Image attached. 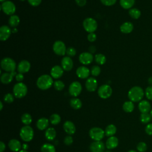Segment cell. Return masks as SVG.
Here are the masks:
<instances>
[{"mask_svg": "<svg viewBox=\"0 0 152 152\" xmlns=\"http://www.w3.org/2000/svg\"><path fill=\"white\" fill-rule=\"evenodd\" d=\"M12 31L10 27L2 26L0 28V39L1 41L7 40L10 36Z\"/></svg>", "mask_w": 152, "mask_h": 152, "instance_id": "15", "label": "cell"}, {"mask_svg": "<svg viewBox=\"0 0 152 152\" xmlns=\"http://www.w3.org/2000/svg\"><path fill=\"white\" fill-rule=\"evenodd\" d=\"M124 110L127 113L132 112L134 109V104L132 101H126L122 105Z\"/></svg>", "mask_w": 152, "mask_h": 152, "instance_id": "32", "label": "cell"}, {"mask_svg": "<svg viewBox=\"0 0 152 152\" xmlns=\"http://www.w3.org/2000/svg\"><path fill=\"white\" fill-rule=\"evenodd\" d=\"M88 50H89V52L91 53H93L96 52V48L93 46H91L90 47H89L88 48Z\"/></svg>", "mask_w": 152, "mask_h": 152, "instance_id": "53", "label": "cell"}, {"mask_svg": "<svg viewBox=\"0 0 152 152\" xmlns=\"http://www.w3.org/2000/svg\"><path fill=\"white\" fill-rule=\"evenodd\" d=\"M56 150L53 145L49 143H45L41 147V152H55Z\"/></svg>", "mask_w": 152, "mask_h": 152, "instance_id": "34", "label": "cell"}, {"mask_svg": "<svg viewBox=\"0 0 152 152\" xmlns=\"http://www.w3.org/2000/svg\"><path fill=\"white\" fill-rule=\"evenodd\" d=\"M24 79V75L22 73H18L17 74V75H15V80L19 83V82H21Z\"/></svg>", "mask_w": 152, "mask_h": 152, "instance_id": "50", "label": "cell"}, {"mask_svg": "<svg viewBox=\"0 0 152 152\" xmlns=\"http://www.w3.org/2000/svg\"><path fill=\"white\" fill-rule=\"evenodd\" d=\"M94 60H95V62L97 64L103 65L106 61V56L103 54L98 53V54H96L95 55Z\"/></svg>", "mask_w": 152, "mask_h": 152, "instance_id": "35", "label": "cell"}, {"mask_svg": "<svg viewBox=\"0 0 152 152\" xmlns=\"http://www.w3.org/2000/svg\"><path fill=\"white\" fill-rule=\"evenodd\" d=\"M64 73V69L62 66L59 65H55L51 68L50 76L55 79L59 78Z\"/></svg>", "mask_w": 152, "mask_h": 152, "instance_id": "20", "label": "cell"}, {"mask_svg": "<svg viewBox=\"0 0 152 152\" xmlns=\"http://www.w3.org/2000/svg\"><path fill=\"white\" fill-rule=\"evenodd\" d=\"M21 148H22L23 150L27 151V150L28 148V145L27 144H26V143H24V144H23L22 145V147Z\"/></svg>", "mask_w": 152, "mask_h": 152, "instance_id": "54", "label": "cell"}, {"mask_svg": "<svg viewBox=\"0 0 152 152\" xmlns=\"http://www.w3.org/2000/svg\"><path fill=\"white\" fill-rule=\"evenodd\" d=\"M18 152H28L27 151H26V150H20V151H19Z\"/></svg>", "mask_w": 152, "mask_h": 152, "instance_id": "59", "label": "cell"}, {"mask_svg": "<svg viewBox=\"0 0 152 152\" xmlns=\"http://www.w3.org/2000/svg\"><path fill=\"white\" fill-rule=\"evenodd\" d=\"M138 152H145L147 149V145L144 142H140L137 145Z\"/></svg>", "mask_w": 152, "mask_h": 152, "instance_id": "41", "label": "cell"}, {"mask_svg": "<svg viewBox=\"0 0 152 152\" xmlns=\"http://www.w3.org/2000/svg\"><path fill=\"white\" fill-rule=\"evenodd\" d=\"M148 83L150 86H152V77H150L148 79Z\"/></svg>", "mask_w": 152, "mask_h": 152, "instance_id": "55", "label": "cell"}, {"mask_svg": "<svg viewBox=\"0 0 152 152\" xmlns=\"http://www.w3.org/2000/svg\"><path fill=\"white\" fill-rule=\"evenodd\" d=\"M12 33H16V32H17V29L15 27V28L12 30Z\"/></svg>", "mask_w": 152, "mask_h": 152, "instance_id": "57", "label": "cell"}, {"mask_svg": "<svg viewBox=\"0 0 152 152\" xmlns=\"http://www.w3.org/2000/svg\"><path fill=\"white\" fill-rule=\"evenodd\" d=\"M100 72H101L100 68L98 65H94V66H93L91 67V71H90L91 74L92 75L94 76V77L98 76L100 74Z\"/></svg>", "mask_w": 152, "mask_h": 152, "instance_id": "40", "label": "cell"}, {"mask_svg": "<svg viewBox=\"0 0 152 152\" xmlns=\"http://www.w3.org/2000/svg\"><path fill=\"white\" fill-rule=\"evenodd\" d=\"M49 125V120L46 118H41L37 120L36 122L37 128L41 131H43L48 128Z\"/></svg>", "mask_w": 152, "mask_h": 152, "instance_id": "26", "label": "cell"}, {"mask_svg": "<svg viewBox=\"0 0 152 152\" xmlns=\"http://www.w3.org/2000/svg\"><path fill=\"white\" fill-rule=\"evenodd\" d=\"M0 106H1L0 110H2V108H3V104H2V102H0Z\"/></svg>", "mask_w": 152, "mask_h": 152, "instance_id": "56", "label": "cell"}, {"mask_svg": "<svg viewBox=\"0 0 152 152\" xmlns=\"http://www.w3.org/2000/svg\"><path fill=\"white\" fill-rule=\"evenodd\" d=\"M53 87L58 91L62 90L65 87L64 83L61 80H56L53 83Z\"/></svg>", "mask_w": 152, "mask_h": 152, "instance_id": "39", "label": "cell"}, {"mask_svg": "<svg viewBox=\"0 0 152 152\" xmlns=\"http://www.w3.org/2000/svg\"><path fill=\"white\" fill-rule=\"evenodd\" d=\"M96 34L94 33H90L87 36V39L90 42H93L96 40Z\"/></svg>", "mask_w": 152, "mask_h": 152, "instance_id": "48", "label": "cell"}, {"mask_svg": "<svg viewBox=\"0 0 152 152\" xmlns=\"http://www.w3.org/2000/svg\"><path fill=\"white\" fill-rule=\"evenodd\" d=\"M20 1H25V0H20Z\"/></svg>", "mask_w": 152, "mask_h": 152, "instance_id": "62", "label": "cell"}, {"mask_svg": "<svg viewBox=\"0 0 152 152\" xmlns=\"http://www.w3.org/2000/svg\"><path fill=\"white\" fill-rule=\"evenodd\" d=\"M90 74V69L85 66H79L76 70L77 75L81 79H85L88 78Z\"/></svg>", "mask_w": 152, "mask_h": 152, "instance_id": "17", "label": "cell"}, {"mask_svg": "<svg viewBox=\"0 0 152 152\" xmlns=\"http://www.w3.org/2000/svg\"><path fill=\"white\" fill-rule=\"evenodd\" d=\"M66 53L68 55V56H69V57L74 56L76 54V50L75 48L72 47H69L66 49Z\"/></svg>", "mask_w": 152, "mask_h": 152, "instance_id": "44", "label": "cell"}, {"mask_svg": "<svg viewBox=\"0 0 152 152\" xmlns=\"http://www.w3.org/2000/svg\"><path fill=\"white\" fill-rule=\"evenodd\" d=\"M28 3L33 7H37L40 4L42 0H27Z\"/></svg>", "mask_w": 152, "mask_h": 152, "instance_id": "49", "label": "cell"}, {"mask_svg": "<svg viewBox=\"0 0 152 152\" xmlns=\"http://www.w3.org/2000/svg\"><path fill=\"white\" fill-rule=\"evenodd\" d=\"M145 95L148 100H152V86H149L146 88L145 90Z\"/></svg>", "mask_w": 152, "mask_h": 152, "instance_id": "42", "label": "cell"}, {"mask_svg": "<svg viewBox=\"0 0 152 152\" xmlns=\"http://www.w3.org/2000/svg\"><path fill=\"white\" fill-rule=\"evenodd\" d=\"M120 5L124 9L128 10L132 8L135 4V0H120Z\"/></svg>", "mask_w": 152, "mask_h": 152, "instance_id": "30", "label": "cell"}, {"mask_svg": "<svg viewBox=\"0 0 152 152\" xmlns=\"http://www.w3.org/2000/svg\"><path fill=\"white\" fill-rule=\"evenodd\" d=\"M144 91L140 86L132 87L128 93L129 99L132 102H138L141 101L144 96Z\"/></svg>", "mask_w": 152, "mask_h": 152, "instance_id": "1", "label": "cell"}, {"mask_svg": "<svg viewBox=\"0 0 152 152\" xmlns=\"http://www.w3.org/2000/svg\"><path fill=\"white\" fill-rule=\"evenodd\" d=\"M21 122L26 125H29L32 122V118L28 113H24L21 118Z\"/></svg>", "mask_w": 152, "mask_h": 152, "instance_id": "36", "label": "cell"}, {"mask_svg": "<svg viewBox=\"0 0 152 152\" xmlns=\"http://www.w3.org/2000/svg\"><path fill=\"white\" fill-rule=\"evenodd\" d=\"M79 61L83 65H89L90 64L94 59L92 53L87 52L81 53L78 57Z\"/></svg>", "mask_w": 152, "mask_h": 152, "instance_id": "12", "label": "cell"}, {"mask_svg": "<svg viewBox=\"0 0 152 152\" xmlns=\"http://www.w3.org/2000/svg\"><path fill=\"white\" fill-rule=\"evenodd\" d=\"M69 93L73 97H77L82 91V86L78 81L72 82L69 86Z\"/></svg>", "mask_w": 152, "mask_h": 152, "instance_id": "11", "label": "cell"}, {"mask_svg": "<svg viewBox=\"0 0 152 152\" xmlns=\"http://www.w3.org/2000/svg\"><path fill=\"white\" fill-rule=\"evenodd\" d=\"M83 27L84 30L90 33H94L97 28V21L93 18L88 17L83 21Z\"/></svg>", "mask_w": 152, "mask_h": 152, "instance_id": "6", "label": "cell"}, {"mask_svg": "<svg viewBox=\"0 0 152 152\" xmlns=\"http://www.w3.org/2000/svg\"><path fill=\"white\" fill-rule=\"evenodd\" d=\"M104 131L99 127H93L89 131V136L94 141H101L104 138Z\"/></svg>", "mask_w": 152, "mask_h": 152, "instance_id": "7", "label": "cell"}, {"mask_svg": "<svg viewBox=\"0 0 152 152\" xmlns=\"http://www.w3.org/2000/svg\"><path fill=\"white\" fill-rule=\"evenodd\" d=\"M134 29V25L131 22L126 21L121 24L120 26V30L122 33L128 34L132 31Z\"/></svg>", "mask_w": 152, "mask_h": 152, "instance_id": "25", "label": "cell"}, {"mask_svg": "<svg viewBox=\"0 0 152 152\" xmlns=\"http://www.w3.org/2000/svg\"><path fill=\"white\" fill-rule=\"evenodd\" d=\"M105 145L101 141H94L90 145L91 152H104Z\"/></svg>", "mask_w": 152, "mask_h": 152, "instance_id": "13", "label": "cell"}, {"mask_svg": "<svg viewBox=\"0 0 152 152\" xmlns=\"http://www.w3.org/2000/svg\"><path fill=\"white\" fill-rule=\"evenodd\" d=\"M76 4L80 7H84L86 4V0H75Z\"/></svg>", "mask_w": 152, "mask_h": 152, "instance_id": "51", "label": "cell"}, {"mask_svg": "<svg viewBox=\"0 0 152 152\" xmlns=\"http://www.w3.org/2000/svg\"><path fill=\"white\" fill-rule=\"evenodd\" d=\"M1 67L7 72H12L15 71L16 63L12 58H4L1 61Z\"/></svg>", "mask_w": 152, "mask_h": 152, "instance_id": "4", "label": "cell"}, {"mask_svg": "<svg viewBox=\"0 0 152 152\" xmlns=\"http://www.w3.org/2000/svg\"><path fill=\"white\" fill-rule=\"evenodd\" d=\"M139 110L142 113H148L151 110V104L147 100H143L138 103Z\"/></svg>", "mask_w": 152, "mask_h": 152, "instance_id": "24", "label": "cell"}, {"mask_svg": "<svg viewBox=\"0 0 152 152\" xmlns=\"http://www.w3.org/2000/svg\"><path fill=\"white\" fill-rule=\"evenodd\" d=\"M61 66L64 70L69 71L73 68V61L69 56H65L61 61Z\"/></svg>", "mask_w": 152, "mask_h": 152, "instance_id": "18", "label": "cell"}, {"mask_svg": "<svg viewBox=\"0 0 152 152\" xmlns=\"http://www.w3.org/2000/svg\"><path fill=\"white\" fill-rule=\"evenodd\" d=\"M85 86L88 91H94L97 88V81L93 77H89L86 81Z\"/></svg>", "mask_w": 152, "mask_h": 152, "instance_id": "14", "label": "cell"}, {"mask_svg": "<svg viewBox=\"0 0 152 152\" xmlns=\"http://www.w3.org/2000/svg\"><path fill=\"white\" fill-rule=\"evenodd\" d=\"M145 131L148 135H152V123L148 124L146 125L145 128Z\"/></svg>", "mask_w": 152, "mask_h": 152, "instance_id": "47", "label": "cell"}, {"mask_svg": "<svg viewBox=\"0 0 152 152\" xmlns=\"http://www.w3.org/2000/svg\"><path fill=\"white\" fill-rule=\"evenodd\" d=\"M20 21V18L18 15H11V17L9 18L8 23L11 27L15 28L19 24Z\"/></svg>", "mask_w": 152, "mask_h": 152, "instance_id": "31", "label": "cell"}, {"mask_svg": "<svg viewBox=\"0 0 152 152\" xmlns=\"http://www.w3.org/2000/svg\"><path fill=\"white\" fill-rule=\"evenodd\" d=\"M54 53L59 56H64L66 53V49L65 43L61 40H56L53 45Z\"/></svg>", "mask_w": 152, "mask_h": 152, "instance_id": "10", "label": "cell"}, {"mask_svg": "<svg viewBox=\"0 0 152 152\" xmlns=\"http://www.w3.org/2000/svg\"><path fill=\"white\" fill-rule=\"evenodd\" d=\"M17 75L15 71L12 72H4L1 76V81L2 84H8L10 83L13 79V77Z\"/></svg>", "mask_w": 152, "mask_h": 152, "instance_id": "21", "label": "cell"}, {"mask_svg": "<svg viewBox=\"0 0 152 152\" xmlns=\"http://www.w3.org/2000/svg\"><path fill=\"white\" fill-rule=\"evenodd\" d=\"M128 14L132 18L135 19V20L139 18L141 16L140 10H138V8H131L128 11Z\"/></svg>", "mask_w": 152, "mask_h": 152, "instance_id": "33", "label": "cell"}, {"mask_svg": "<svg viewBox=\"0 0 152 152\" xmlns=\"http://www.w3.org/2000/svg\"><path fill=\"white\" fill-rule=\"evenodd\" d=\"M53 81L52 77L50 75L47 74H43L40 76L36 81V85L37 87L42 90H46L51 87Z\"/></svg>", "mask_w": 152, "mask_h": 152, "instance_id": "2", "label": "cell"}, {"mask_svg": "<svg viewBox=\"0 0 152 152\" xmlns=\"http://www.w3.org/2000/svg\"><path fill=\"white\" fill-rule=\"evenodd\" d=\"M14 97L13 94L11 93H7L4 97V100L7 103H12L14 101Z\"/></svg>", "mask_w": 152, "mask_h": 152, "instance_id": "43", "label": "cell"}, {"mask_svg": "<svg viewBox=\"0 0 152 152\" xmlns=\"http://www.w3.org/2000/svg\"><path fill=\"white\" fill-rule=\"evenodd\" d=\"M100 2L106 6H112L114 5L117 0H100Z\"/></svg>", "mask_w": 152, "mask_h": 152, "instance_id": "45", "label": "cell"}, {"mask_svg": "<svg viewBox=\"0 0 152 152\" xmlns=\"http://www.w3.org/2000/svg\"><path fill=\"white\" fill-rule=\"evenodd\" d=\"M45 136L46 139L49 141L53 140L56 136V130L53 128H49L46 129L45 133Z\"/></svg>", "mask_w": 152, "mask_h": 152, "instance_id": "27", "label": "cell"}, {"mask_svg": "<svg viewBox=\"0 0 152 152\" xmlns=\"http://www.w3.org/2000/svg\"><path fill=\"white\" fill-rule=\"evenodd\" d=\"M5 150V144L4 143V142L1 141L0 142V152H4Z\"/></svg>", "mask_w": 152, "mask_h": 152, "instance_id": "52", "label": "cell"}, {"mask_svg": "<svg viewBox=\"0 0 152 152\" xmlns=\"http://www.w3.org/2000/svg\"><path fill=\"white\" fill-rule=\"evenodd\" d=\"M150 115H151V117H152V109H151V110H150Z\"/></svg>", "mask_w": 152, "mask_h": 152, "instance_id": "60", "label": "cell"}, {"mask_svg": "<svg viewBox=\"0 0 152 152\" xmlns=\"http://www.w3.org/2000/svg\"><path fill=\"white\" fill-rule=\"evenodd\" d=\"M69 104L72 108H73L74 109L77 110L81 107L82 102H81V100H80L79 99H78L77 97H74L70 100Z\"/></svg>", "mask_w": 152, "mask_h": 152, "instance_id": "29", "label": "cell"}, {"mask_svg": "<svg viewBox=\"0 0 152 152\" xmlns=\"http://www.w3.org/2000/svg\"><path fill=\"white\" fill-rule=\"evenodd\" d=\"M1 10L7 15H12L16 10L15 4L10 1H6L2 3Z\"/></svg>", "mask_w": 152, "mask_h": 152, "instance_id": "8", "label": "cell"}, {"mask_svg": "<svg viewBox=\"0 0 152 152\" xmlns=\"http://www.w3.org/2000/svg\"><path fill=\"white\" fill-rule=\"evenodd\" d=\"M1 1V2L2 3L3 2H4V1H6V0H0Z\"/></svg>", "mask_w": 152, "mask_h": 152, "instance_id": "61", "label": "cell"}, {"mask_svg": "<svg viewBox=\"0 0 152 152\" xmlns=\"http://www.w3.org/2000/svg\"><path fill=\"white\" fill-rule=\"evenodd\" d=\"M97 93L100 98L106 99L110 97L112 95V89L109 85L103 84L99 88Z\"/></svg>", "mask_w": 152, "mask_h": 152, "instance_id": "9", "label": "cell"}, {"mask_svg": "<svg viewBox=\"0 0 152 152\" xmlns=\"http://www.w3.org/2000/svg\"><path fill=\"white\" fill-rule=\"evenodd\" d=\"M63 128L65 132L69 135H73L76 131V128L74 124L70 121H66L64 122Z\"/></svg>", "mask_w": 152, "mask_h": 152, "instance_id": "19", "label": "cell"}, {"mask_svg": "<svg viewBox=\"0 0 152 152\" xmlns=\"http://www.w3.org/2000/svg\"><path fill=\"white\" fill-rule=\"evenodd\" d=\"M30 63L27 60L21 61L17 66V71L19 73H26L30 69Z\"/></svg>", "mask_w": 152, "mask_h": 152, "instance_id": "16", "label": "cell"}, {"mask_svg": "<svg viewBox=\"0 0 152 152\" xmlns=\"http://www.w3.org/2000/svg\"><path fill=\"white\" fill-rule=\"evenodd\" d=\"M119 144L118 138L115 136L110 137L106 141V147L109 150H112L117 147Z\"/></svg>", "mask_w": 152, "mask_h": 152, "instance_id": "23", "label": "cell"}, {"mask_svg": "<svg viewBox=\"0 0 152 152\" xmlns=\"http://www.w3.org/2000/svg\"><path fill=\"white\" fill-rule=\"evenodd\" d=\"M128 152H137V151H135V150H131L128 151Z\"/></svg>", "mask_w": 152, "mask_h": 152, "instance_id": "58", "label": "cell"}, {"mask_svg": "<svg viewBox=\"0 0 152 152\" xmlns=\"http://www.w3.org/2000/svg\"><path fill=\"white\" fill-rule=\"evenodd\" d=\"M116 132V127L113 124H110L106 126L104 130L105 135L107 137H112L113 136Z\"/></svg>", "mask_w": 152, "mask_h": 152, "instance_id": "28", "label": "cell"}, {"mask_svg": "<svg viewBox=\"0 0 152 152\" xmlns=\"http://www.w3.org/2000/svg\"><path fill=\"white\" fill-rule=\"evenodd\" d=\"M20 136L21 140L24 142H29L34 137V131L30 126L25 125L21 128Z\"/></svg>", "mask_w": 152, "mask_h": 152, "instance_id": "3", "label": "cell"}, {"mask_svg": "<svg viewBox=\"0 0 152 152\" xmlns=\"http://www.w3.org/2000/svg\"><path fill=\"white\" fill-rule=\"evenodd\" d=\"M49 121L52 125H58L61 122V116L57 113L52 114L50 116Z\"/></svg>", "mask_w": 152, "mask_h": 152, "instance_id": "38", "label": "cell"}, {"mask_svg": "<svg viewBox=\"0 0 152 152\" xmlns=\"http://www.w3.org/2000/svg\"><path fill=\"white\" fill-rule=\"evenodd\" d=\"M64 142L65 145H69L71 144H72L73 142V139H72V137L71 136V135H68V136H66L65 138H64Z\"/></svg>", "mask_w": 152, "mask_h": 152, "instance_id": "46", "label": "cell"}, {"mask_svg": "<svg viewBox=\"0 0 152 152\" xmlns=\"http://www.w3.org/2000/svg\"><path fill=\"white\" fill-rule=\"evenodd\" d=\"M151 116L149 113H142L140 115V121L142 124H148L151 119Z\"/></svg>", "mask_w": 152, "mask_h": 152, "instance_id": "37", "label": "cell"}, {"mask_svg": "<svg viewBox=\"0 0 152 152\" xmlns=\"http://www.w3.org/2000/svg\"><path fill=\"white\" fill-rule=\"evenodd\" d=\"M27 93V87L25 84L21 82L16 83L13 87V94L17 98L24 97Z\"/></svg>", "mask_w": 152, "mask_h": 152, "instance_id": "5", "label": "cell"}, {"mask_svg": "<svg viewBox=\"0 0 152 152\" xmlns=\"http://www.w3.org/2000/svg\"><path fill=\"white\" fill-rule=\"evenodd\" d=\"M9 148L14 152H18L22 147L20 142L17 139H11L8 142Z\"/></svg>", "mask_w": 152, "mask_h": 152, "instance_id": "22", "label": "cell"}]
</instances>
